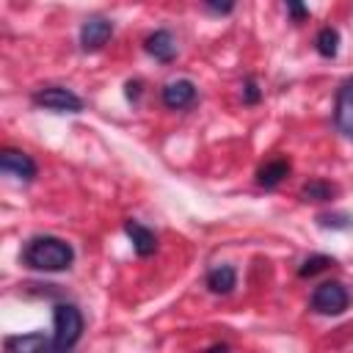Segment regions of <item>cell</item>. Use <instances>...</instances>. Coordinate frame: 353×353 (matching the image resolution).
<instances>
[{
	"label": "cell",
	"instance_id": "19",
	"mask_svg": "<svg viewBox=\"0 0 353 353\" xmlns=\"http://www.w3.org/2000/svg\"><path fill=\"white\" fill-rule=\"evenodd\" d=\"M204 3H207V8L215 11V14H232L234 6H237V0H204Z\"/></svg>",
	"mask_w": 353,
	"mask_h": 353
},
{
	"label": "cell",
	"instance_id": "13",
	"mask_svg": "<svg viewBox=\"0 0 353 353\" xmlns=\"http://www.w3.org/2000/svg\"><path fill=\"white\" fill-rule=\"evenodd\" d=\"M287 174H290V163H287L284 157H273V160H268L265 165H259V171H256V185H259V188H276Z\"/></svg>",
	"mask_w": 353,
	"mask_h": 353
},
{
	"label": "cell",
	"instance_id": "4",
	"mask_svg": "<svg viewBox=\"0 0 353 353\" xmlns=\"http://www.w3.org/2000/svg\"><path fill=\"white\" fill-rule=\"evenodd\" d=\"M33 105L44 108V110H52V113H80L83 110V99L63 88V85H47V88H39L33 91Z\"/></svg>",
	"mask_w": 353,
	"mask_h": 353
},
{
	"label": "cell",
	"instance_id": "7",
	"mask_svg": "<svg viewBox=\"0 0 353 353\" xmlns=\"http://www.w3.org/2000/svg\"><path fill=\"white\" fill-rule=\"evenodd\" d=\"M0 171L8 176H17L22 182H30L36 176V163L30 154H25L19 149H3L0 152Z\"/></svg>",
	"mask_w": 353,
	"mask_h": 353
},
{
	"label": "cell",
	"instance_id": "21",
	"mask_svg": "<svg viewBox=\"0 0 353 353\" xmlns=\"http://www.w3.org/2000/svg\"><path fill=\"white\" fill-rule=\"evenodd\" d=\"M124 88H127V99H130V102H135V99L141 97V80H127Z\"/></svg>",
	"mask_w": 353,
	"mask_h": 353
},
{
	"label": "cell",
	"instance_id": "9",
	"mask_svg": "<svg viewBox=\"0 0 353 353\" xmlns=\"http://www.w3.org/2000/svg\"><path fill=\"white\" fill-rule=\"evenodd\" d=\"M143 50H146L154 61H160V63H171V61L176 58V41H174V36H171L168 30H154V33H149V36L143 39Z\"/></svg>",
	"mask_w": 353,
	"mask_h": 353
},
{
	"label": "cell",
	"instance_id": "10",
	"mask_svg": "<svg viewBox=\"0 0 353 353\" xmlns=\"http://www.w3.org/2000/svg\"><path fill=\"white\" fill-rule=\"evenodd\" d=\"M124 232L132 240V248L138 256H152L157 251V234L149 226H143L138 221H124Z\"/></svg>",
	"mask_w": 353,
	"mask_h": 353
},
{
	"label": "cell",
	"instance_id": "6",
	"mask_svg": "<svg viewBox=\"0 0 353 353\" xmlns=\"http://www.w3.org/2000/svg\"><path fill=\"white\" fill-rule=\"evenodd\" d=\"M110 36H113V22L108 17H88L80 28V47L85 52H94V50L105 47Z\"/></svg>",
	"mask_w": 353,
	"mask_h": 353
},
{
	"label": "cell",
	"instance_id": "3",
	"mask_svg": "<svg viewBox=\"0 0 353 353\" xmlns=\"http://www.w3.org/2000/svg\"><path fill=\"white\" fill-rule=\"evenodd\" d=\"M309 306L317 312V314H342L347 306H350V292L342 281H323L320 287H314L312 298H309Z\"/></svg>",
	"mask_w": 353,
	"mask_h": 353
},
{
	"label": "cell",
	"instance_id": "18",
	"mask_svg": "<svg viewBox=\"0 0 353 353\" xmlns=\"http://www.w3.org/2000/svg\"><path fill=\"white\" fill-rule=\"evenodd\" d=\"M259 97H262V91H259L256 80H254V77H248V80L243 83V102H248V105H256V102H259Z\"/></svg>",
	"mask_w": 353,
	"mask_h": 353
},
{
	"label": "cell",
	"instance_id": "20",
	"mask_svg": "<svg viewBox=\"0 0 353 353\" xmlns=\"http://www.w3.org/2000/svg\"><path fill=\"white\" fill-rule=\"evenodd\" d=\"M287 11H290L292 19H306V14H309L303 0H287Z\"/></svg>",
	"mask_w": 353,
	"mask_h": 353
},
{
	"label": "cell",
	"instance_id": "8",
	"mask_svg": "<svg viewBox=\"0 0 353 353\" xmlns=\"http://www.w3.org/2000/svg\"><path fill=\"white\" fill-rule=\"evenodd\" d=\"M196 99V83L193 80H171L163 85V105L171 110H182L193 105Z\"/></svg>",
	"mask_w": 353,
	"mask_h": 353
},
{
	"label": "cell",
	"instance_id": "14",
	"mask_svg": "<svg viewBox=\"0 0 353 353\" xmlns=\"http://www.w3.org/2000/svg\"><path fill=\"white\" fill-rule=\"evenodd\" d=\"M336 193V188L325 179H309L303 188H301V199L303 201H331Z\"/></svg>",
	"mask_w": 353,
	"mask_h": 353
},
{
	"label": "cell",
	"instance_id": "12",
	"mask_svg": "<svg viewBox=\"0 0 353 353\" xmlns=\"http://www.w3.org/2000/svg\"><path fill=\"white\" fill-rule=\"evenodd\" d=\"M204 281H207V290L212 295H229L234 290V284H237V273H234L232 265H218V268H212L207 273Z\"/></svg>",
	"mask_w": 353,
	"mask_h": 353
},
{
	"label": "cell",
	"instance_id": "5",
	"mask_svg": "<svg viewBox=\"0 0 353 353\" xmlns=\"http://www.w3.org/2000/svg\"><path fill=\"white\" fill-rule=\"evenodd\" d=\"M334 124L342 135H353V77L342 80L334 97Z\"/></svg>",
	"mask_w": 353,
	"mask_h": 353
},
{
	"label": "cell",
	"instance_id": "1",
	"mask_svg": "<svg viewBox=\"0 0 353 353\" xmlns=\"http://www.w3.org/2000/svg\"><path fill=\"white\" fill-rule=\"evenodd\" d=\"M22 262L33 270H44V273H58V270H66L72 268L74 262V248L61 240V237H52V234H39V237H30L25 251H22Z\"/></svg>",
	"mask_w": 353,
	"mask_h": 353
},
{
	"label": "cell",
	"instance_id": "16",
	"mask_svg": "<svg viewBox=\"0 0 353 353\" xmlns=\"http://www.w3.org/2000/svg\"><path fill=\"white\" fill-rule=\"evenodd\" d=\"M331 265H336V262H334V256H325V254H312V256H309V259H303V265L298 268V276H301V279H309V276H317V273L328 270Z\"/></svg>",
	"mask_w": 353,
	"mask_h": 353
},
{
	"label": "cell",
	"instance_id": "17",
	"mask_svg": "<svg viewBox=\"0 0 353 353\" xmlns=\"http://www.w3.org/2000/svg\"><path fill=\"white\" fill-rule=\"evenodd\" d=\"M317 223L320 226H331V229H347L353 226V218L350 215H342V212H334V215H317Z\"/></svg>",
	"mask_w": 353,
	"mask_h": 353
},
{
	"label": "cell",
	"instance_id": "2",
	"mask_svg": "<svg viewBox=\"0 0 353 353\" xmlns=\"http://www.w3.org/2000/svg\"><path fill=\"white\" fill-rule=\"evenodd\" d=\"M52 339H55V350H69L77 345L80 334H83V314L74 303H58L52 309Z\"/></svg>",
	"mask_w": 353,
	"mask_h": 353
},
{
	"label": "cell",
	"instance_id": "11",
	"mask_svg": "<svg viewBox=\"0 0 353 353\" xmlns=\"http://www.w3.org/2000/svg\"><path fill=\"white\" fill-rule=\"evenodd\" d=\"M6 347L11 353H47V350H55V339H47L44 334L33 331V334H25V336H8Z\"/></svg>",
	"mask_w": 353,
	"mask_h": 353
},
{
	"label": "cell",
	"instance_id": "15",
	"mask_svg": "<svg viewBox=\"0 0 353 353\" xmlns=\"http://www.w3.org/2000/svg\"><path fill=\"white\" fill-rule=\"evenodd\" d=\"M314 44H317V52H320L323 58H334L336 50H339V33H336V28H331V25L320 28Z\"/></svg>",
	"mask_w": 353,
	"mask_h": 353
}]
</instances>
